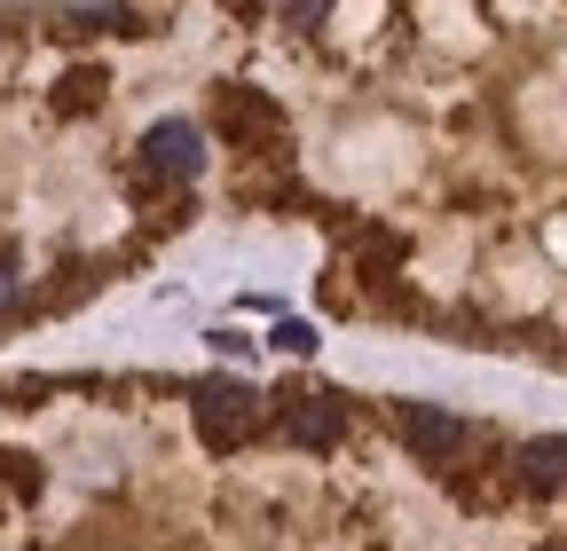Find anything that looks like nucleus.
<instances>
[{"mask_svg": "<svg viewBox=\"0 0 567 551\" xmlns=\"http://www.w3.org/2000/svg\"><path fill=\"white\" fill-rule=\"evenodd\" d=\"M95 95H103V80H95V72H80V80H63V111H87Z\"/></svg>", "mask_w": 567, "mask_h": 551, "instance_id": "1a4fd4ad", "label": "nucleus"}, {"mask_svg": "<svg viewBox=\"0 0 567 551\" xmlns=\"http://www.w3.org/2000/svg\"><path fill=\"white\" fill-rule=\"evenodd\" d=\"M24 300V276H17V260H0V315H9Z\"/></svg>", "mask_w": 567, "mask_h": 551, "instance_id": "9d476101", "label": "nucleus"}, {"mask_svg": "<svg viewBox=\"0 0 567 551\" xmlns=\"http://www.w3.org/2000/svg\"><path fill=\"white\" fill-rule=\"evenodd\" d=\"M221 134L229 143H245V150H284V111L260 95V87H221Z\"/></svg>", "mask_w": 567, "mask_h": 551, "instance_id": "39448f33", "label": "nucleus"}, {"mask_svg": "<svg viewBox=\"0 0 567 551\" xmlns=\"http://www.w3.org/2000/svg\"><path fill=\"white\" fill-rule=\"evenodd\" d=\"M276 426L292 434L300 449H339V434H347V402H339V394H284Z\"/></svg>", "mask_w": 567, "mask_h": 551, "instance_id": "20e7f679", "label": "nucleus"}, {"mask_svg": "<svg viewBox=\"0 0 567 551\" xmlns=\"http://www.w3.org/2000/svg\"><path fill=\"white\" fill-rule=\"evenodd\" d=\"M394 434L425 457V465H450L465 449V418H450L442 402H394Z\"/></svg>", "mask_w": 567, "mask_h": 551, "instance_id": "7ed1b4c3", "label": "nucleus"}, {"mask_svg": "<svg viewBox=\"0 0 567 551\" xmlns=\"http://www.w3.org/2000/svg\"><path fill=\"white\" fill-rule=\"evenodd\" d=\"M189 418H197V441L205 449H237V441H252L260 434V394L252 386H237V378H197V394H189Z\"/></svg>", "mask_w": 567, "mask_h": 551, "instance_id": "f257e3e1", "label": "nucleus"}, {"mask_svg": "<svg viewBox=\"0 0 567 551\" xmlns=\"http://www.w3.org/2000/svg\"><path fill=\"white\" fill-rule=\"evenodd\" d=\"M268 347H284V355H316V323H300V315H284V323L268 331Z\"/></svg>", "mask_w": 567, "mask_h": 551, "instance_id": "0eeeda50", "label": "nucleus"}, {"mask_svg": "<svg viewBox=\"0 0 567 551\" xmlns=\"http://www.w3.org/2000/svg\"><path fill=\"white\" fill-rule=\"evenodd\" d=\"M331 9H339V0H284V24H292V32H323Z\"/></svg>", "mask_w": 567, "mask_h": 551, "instance_id": "6e6552de", "label": "nucleus"}, {"mask_svg": "<svg viewBox=\"0 0 567 551\" xmlns=\"http://www.w3.org/2000/svg\"><path fill=\"white\" fill-rule=\"evenodd\" d=\"M513 480H520L528 497H559V489H567V434L520 441V449H513Z\"/></svg>", "mask_w": 567, "mask_h": 551, "instance_id": "423d86ee", "label": "nucleus"}, {"mask_svg": "<svg viewBox=\"0 0 567 551\" xmlns=\"http://www.w3.org/2000/svg\"><path fill=\"white\" fill-rule=\"evenodd\" d=\"M197 166H205V126H197V118H158V126L134 143V174L158 181V189L197 181Z\"/></svg>", "mask_w": 567, "mask_h": 551, "instance_id": "f03ea898", "label": "nucleus"}]
</instances>
